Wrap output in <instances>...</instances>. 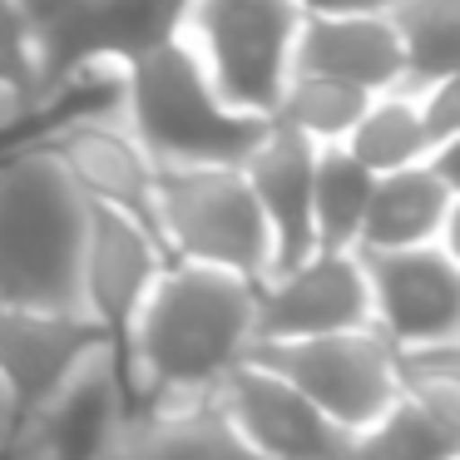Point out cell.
Instances as JSON below:
<instances>
[{"instance_id": "6da1fadb", "label": "cell", "mask_w": 460, "mask_h": 460, "mask_svg": "<svg viewBox=\"0 0 460 460\" xmlns=\"http://www.w3.org/2000/svg\"><path fill=\"white\" fill-rule=\"evenodd\" d=\"M258 288L223 268L164 262L119 341L129 406L213 396L258 341Z\"/></svg>"}, {"instance_id": "7a4b0ae2", "label": "cell", "mask_w": 460, "mask_h": 460, "mask_svg": "<svg viewBox=\"0 0 460 460\" xmlns=\"http://www.w3.org/2000/svg\"><path fill=\"white\" fill-rule=\"evenodd\" d=\"M90 199L55 149L15 139L0 149V302L80 312V248Z\"/></svg>"}, {"instance_id": "3957f363", "label": "cell", "mask_w": 460, "mask_h": 460, "mask_svg": "<svg viewBox=\"0 0 460 460\" xmlns=\"http://www.w3.org/2000/svg\"><path fill=\"white\" fill-rule=\"evenodd\" d=\"M114 114L154 169H199V164L238 169L268 129V119L233 110L213 90L179 35L149 45L119 70Z\"/></svg>"}, {"instance_id": "277c9868", "label": "cell", "mask_w": 460, "mask_h": 460, "mask_svg": "<svg viewBox=\"0 0 460 460\" xmlns=\"http://www.w3.org/2000/svg\"><path fill=\"white\" fill-rule=\"evenodd\" d=\"M154 238L169 252V262L223 268L248 282H268L272 272L268 223L243 169L233 164L154 173Z\"/></svg>"}, {"instance_id": "5b68a950", "label": "cell", "mask_w": 460, "mask_h": 460, "mask_svg": "<svg viewBox=\"0 0 460 460\" xmlns=\"http://www.w3.org/2000/svg\"><path fill=\"white\" fill-rule=\"evenodd\" d=\"M297 21L302 11L292 0H189L179 40L233 110L272 119L292 75Z\"/></svg>"}, {"instance_id": "8992f818", "label": "cell", "mask_w": 460, "mask_h": 460, "mask_svg": "<svg viewBox=\"0 0 460 460\" xmlns=\"http://www.w3.org/2000/svg\"><path fill=\"white\" fill-rule=\"evenodd\" d=\"M248 357L278 371L282 381H292L347 436L361 430L367 420H376L401 396L396 351L376 327L327 332V337H297V341H252Z\"/></svg>"}, {"instance_id": "52a82bcc", "label": "cell", "mask_w": 460, "mask_h": 460, "mask_svg": "<svg viewBox=\"0 0 460 460\" xmlns=\"http://www.w3.org/2000/svg\"><path fill=\"white\" fill-rule=\"evenodd\" d=\"M371 292V327L391 347L460 341V262L456 243L361 252Z\"/></svg>"}, {"instance_id": "ba28073f", "label": "cell", "mask_w": 460, "mask_h": 460, "mask_svg": "<svg viewBox=\"0 0 460 460\" xmlns=\"http://www.w3.org/2000/svg\"><path fill=\"white\" fill-rule=\"evenodd\" d=\"M129 411L124 371L114 347H94L40 406L25 411L15 430V460H104L114 430Z\"/></svg>"}, {"instance_id": "9c48e42d", "label": "cell", "mask_w": 460, "mask_h": 460, "mask_svg": "<svg viewBox=\"0 0 460 460\" xmlns=\"http://www.w3.org/2000/svg\"><path fill=\"white\" fill-rule=\"evenodd\" d=\"M371 327V292L357 248H312L258 288V341H297Z\"/></svg>"}, {"instance_id": "30bf717a", "label": "cell", "mask_w": 460, "mask_h": 460, "mask_svg": "<svg viewBox=\"0 0 460 460\" xmlns=\"http://www.w3.org/2000/svg\"><path fill=\"white\" fill-rule=\"evenodd\" d=\"M213 401L252 450V460H347V430L252 357L218 381Z\"/></svg>"}, {"instance_id": "8fae6325", "label": "cell", "mask_w": 460, "mask_h": 460, "mask_svg": "<svg viewBox=\"0 0 460 460\" xmlns=\"http://www.w3.org/2000/svg\"><path fill=\"white\" fill-rule=\"evenodd\" d=\"M164 262H169V252L159 248L149 223L110 208V203H90L80 248V312L110 337L114 357H119L124 332H129L144 292L164 272Z\"/></svg>"}, {"instance_id": "7c38bea8", "label": "cell", "mask_w": 460, "mask_h": 460, "mask_svg": "<svg viewBox=\"0 0 460 460\" xmlns=\"http://www.w3.org/2000/svg\"><path fill=\"white\" fill-rule=\"evenodd\" d=\"M31 139L55 149V159L65 164V173L80 183L90 203H110V208L134 213L139 223L154 228V173L159 169L129 139V129L114 114V100L65 110V119H50Z\"/></svg>"}, {"instance_id": "4fadbf2b", "label": "cell", "mask_w": 460, "mask_h": 460, "mask_svg": "<svg viewBox=\"0 0 460 460\" xmlns=\"http://www.w3.org/2000/svg\"><path fill=\"white\" fill-rule=\"evenodd\" d=\"M456 149L430 154L406 169L376 173L357 252L416 248V243H456Z\"/></svg>"}, {"instance_id": "5bb4252c", "label": "cell", "mask_w": 460, "mask_h": 460, "mask_svg": "<svg viewBox=\"0 0 460 460\" xmlns=\"http://www.w3.org/2000/svg\"><path fill=\"white\" fill-rule=\"evenodd\" d=\"M312 159H317V144L302 139L288 124L268 119L262 139L252 144L248 159L238 164L248 189H252V199H258L262 223H268L272 272L292 268L297 258L312 252Z\"/></svg>"}, {"instance_id": "9a60e30c", "label": "cell", "mask_w": 460, "mask_h": 460, "mask_svg": "<svg viewBox=\"0 0 460 460\" xmlns=\"http://www.w3.org/2000/svg\"><path fill=\"white\" fill-rule=\"evenodd\" d=\"M104 332L75 312H40L0 302V376L11 381L21 411L40 406L94 347H104Z\"/></svg>"}, {"instance_id": "2e32d148", "label": "cell", "mask_w": 460, "mask_h": 460, "mask_svg": "<svg viewBox=\"0 0 460 460\" xmlns=\"http://www.w3.org/2000/svg\"><path fill=\"white\" fill-rule=\"evenodd\" d=\"M292 70L347 80L367 94L401 90V45L386 11H322L297 21Z\"/></svg>"}, {"instance_id": "e0dca14e", "label": "cell", "mask_w": 460, "mask_h": 460, "mask_svg": "<svg viewBox=\"0 0 460 460\" xmlns=\"http://www.w3.org/2000/svg\"><path fill=\"white\" fill-rule=\"evenodd\" d=\"M104 460H252L213 396L134 401Z\"/></svg>"}, {"instance_id": "ac0fdd59", "label": "cell", "mask_w": 460, "mask_h": 460, "mask_svg": "<svg viewBox=\"0 0 460 460\" xmlns=\"http://www.w3.org/2000/svg\"><path fill=\"white\" fill-rule=\"evenodd\" d=\"M347 460H460V420L401 391L376 420L351 430Z\"/></svg>"}, {"instance_id": "d6986e66", "label": "cell", "mask_w": 460, "mask_h": 460, "mask_svg": "<svg viewBox=\"0 0 460 460\" xmlns=\"http://www.w3.org/2000/svg\"><path fill=\"white\" fill-rule=\"evenodd\" d=\"M386 21L401 45V90L460 75V0H391Z\"/></svg>"}, {"instance_id": "ffe728a7", "label": "cell", "mask_w": 460, "mask_h": 460, "mask_svg": "<svg viewBox=\"0 0 460 460\" xmlns=\"http://www.w3.org/2000/svg\"><path fill=\"white\" fill-rule=\"evenodd\" d=\"M341 149L371 173H391V169H406V164L430 159L436 149H430V134H426V124H420L416 90L371 94V104L361 110V119L347 129Z\"/></svg>"}, {"instance_id": "44dd1931", "label": "cell", "mask_w": 460, "mask_h": 460, "mask_svg": "<svg viewBox=\"0 0 460 460\" xmlns=\"http://www.w3.org/2000/svg\"><path fill=\"white\" fill-rule=\"evenodd\" d=\"M376 173L361 169L341 144H317L312 159V248H357Z\"/></svg>"}, {"instance_id": "7402d4cb", "label": "cell", "mask_w": 460, "mask_h": 460, "mask_svg": "<svg viewBox=\"0 0 460 460\" xmlns=\"http://www.w3.org/2000/svg\"><path fill=\"white\" fill-rule=\"evenodd\" d=\"M367 104H371V94L357 90V84L292 70L288 84H282V94H278L272 124H288V129H297L302 139H312V144H341Z\"/></svg>"}, {"instance_id": "603a6c76", "label": "cell", "mask_w": 460, "mask_h": 460, "mask_svg": "<svg viewBox=\"0 0 460 460\" xmlns=\"http://www.w3.org/2000/svg\"><path fill=\"white\" fill-rule=\"evenodd\" d=\"M40 119V60L25 0H0V149Z\"/></svg>"}, {"instance_id": "cb8c5ba5", "label": "cell", "mask_w": 460, "mask_h": 460, "mask_svg": "<svg viewBox=\"0 0 460 460\" xmlns=\"http://www.w3.org/2000/svg\"><path fill=\"white\" fill-rule=\"evenodd\" d=\"M21 420H25L21 401H15L11 381L0 376V460L11 456V446H15V430H21Z\"/></svg>"}, {"instance_id": "d4e9b609", "label": "cell", "mask_w": 460, "mask_h": 460, "mask_svg": "<svg viewBox=\"0 0 460 460\" xmlns=\"http://www.w3.org/2000/svg\"><path fill=\"white\" fill-rule=\"evenodd\" d=\"M302 15H322V11H386L391 0H292Z\"/></svg>"}, {"instance_id": "484cf974", "label": "cell", "mask_w": 460, "mask_h": 460, "mask_svg": "<svg viewBox=\"0 0 460 460\" xmlns=\"http://www.w3.org/2000/svg\"><path fill=\"white\" fill-rule=\"evenodd\" d=\"M5 460H15V456H5Z\"/></svg>"}]
</instances>
